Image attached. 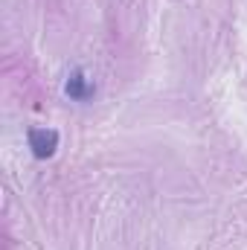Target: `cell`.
I'll return each mask as SVG.
<instances>
[{"label":"cell","instance_id":"cell-2","mask_svg":"<svg viewBox=\"0 0 247 250\" xmlns=\"http://www.w3.org/2000/svg\"><path fill=\"white\" fill-rule=\"evenodd\" d=\"M93 82L82 73V70H73L70 73V79H67V84H64V93L73 99V102H87L90 96H93Z\"/></svg>","mask_w":247,"mask_h":250},{"label":"cell","instance_id":"cell-1","mask_svg":"<svg viewBox=\"0 0 247 250\" xmlns=\"http://www.w3.org/2000/svg\"><path fill=\"white\" fill-rule=\"evenodd\" d=\"M26 143H29V148H32V154L38 160H47L59 148V131L56 128H29L26 131Z\"/></svg>","mask_w":247,"mask_h":250}]
</instances>
